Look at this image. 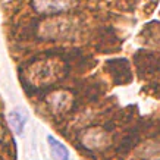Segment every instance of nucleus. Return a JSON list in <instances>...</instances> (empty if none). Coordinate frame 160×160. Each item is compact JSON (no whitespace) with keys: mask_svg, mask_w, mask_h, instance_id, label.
Returning a JSON list of instances; mask_svg holds the SVG:
<instances>
[{"mask_svg":"<svg viewBox=\"0 0 160 160\" xmlns=\"http://www.w3.org/2000/svg\"><path fill=\"white\" fill-rule=\"evenodd\" d=\"M34 9L40 13H58L72 6L71 0H32Z\"/></svg>","mask_w":160,"mask_h":160,"instance_id":"f257e3e1","label":"nucleus"},{"mask_svg":"<svg viewBox=\"0 0 160 160\" xmlns=\"http://www.w3.org/2000/svg\"><path fill=\"white\" fill-rule=\"evenodd\" d=\"M27 119H28L27 113L21 109H15V110H10L8 113V123L16 135H22L25 125H27Z\"/></svg>","mask_w":160,"mask_h":160,"instance_id":"f03ea898","label":"nucleus"},{"mask_svg":"<svg viewBox=\"0 0 160 160\" xmlns=\"http://www.w3.org/2000/svg\"><path fill=\"white\" fill-rule=\"evenodd\" d=\"M47 142H49L50 151H52V156H53L54 160H72L68 147L65 146L63 142H60L58 138L47 135Z\"/></svg>","mask_w":160,"mask_h":160,"instance_id":"7ed1b4c3","label":"nucleus"},{"mask_svg":"<svg viewBox=\"0 0 160 160\" xmlns=\"http://www.w3.org/2000/svg\"><path fill=\"white\" fill-rule=\"evenodd\" d=\"M0 138H2V131H0Z\"/></svg>","mask_w":160,"mask_h":160,"instance_id":"20e7f679","label":"nucleus"}]
</instances>
